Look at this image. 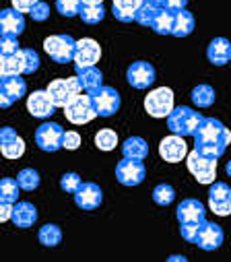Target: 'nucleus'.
I'll use <instances>...</instances> for the list:
<instances>
[{
    "label": "nucleus",
    "mask_w": 231,
    "mask_h": 262,
    "mask_svg": "<svg viewBox=\"0 0 231 262\" xmlns=\"http://www.w3.org/2000/svg\"><path fill=\"white\" fill-rule=\"evenodd\" d=\"M231 143L229 128L217 118H204L194 135V149L206 157H223Z\"/></svg>",
    "instance_id": "f257e3e1"
},
{
    "label": "nucleus",
    "mask_w": 231,
    "mask_h": 262,
    "mask_svg": "<svg viewBox=\"0 0 231 262\" xmlns=\"http://www.w3.org/2000/svg\"><path fill=\"white\" fill-rule=\"evenodd\" d=\"M204 116H200L196 110L188 107V105H178L173 107V112L167 116V126L173 135L180 137H194L198 126L202 124Z\"/></svg>",
    "instance_id": "f03ea898"
},
{
    "label": "nucleus",
    "mask_w": 231,
    "mask_h": 262,
    "mask_svg": "<svg viewBox=\"0 0 231 262\" xmlns=\"http://www.w3.org/2000/svg\"><path fill=\"white\" fill-rule=\"evenodd\" d=\"M39 69V56L35 50L25 48L13 56H5L0 62V73L5 75H33Z\"/></svg>",
    "instance_id": "7ed1b4c3"
},
{
    "label": "nucleus",
    "mask_w": 231,
    "mask_h": 262,
    "mask_svg": "<svg viewBox=\"0 0 231 262\" xmlns=\"http://www.w3.org/2000/svg\"><path fill=\"white\" fill-rule=\"evenodd\" d=\"M43 50L45 54L58 62V64H68L75 62V54H77V41L73 35L60 33V35H50L43 41Z\"/></svg>",
    "instance_id": "20e7f679"
},
{
    "label": "nucleus",
    "mask_w": 231,
    "mask_h": 262,
    "mask_svg": "<svg viewBox=\"0 0 231 262\" xmlns=\"http://www.w3.org/2000/svg\"><path fill=\"white\" fill-rule=\"evenodd\" d=\"M52 97V101L56 103V107H66L77 95H81L83 85L79 81V77H71V79H56L48 85L45 89Z\"/></svg>",
    "instance_id": "39448f33"
},
{
    "label": "nucleus",
    "mask_w": 231,
    "mask_h": 262,
    "mask_svg": "<svg viewBox=\"0 0 231 262\" xmlns=\"http://www.w3.org/2000/svg\"><path fill=\"white\" fill-rule=\"evenodd\" d=\"M186 165H188V171L196 178L198 184H213L215 178H217V159L206 157V155L198 153L196 149L192 153H188Z\"/></svg>",
    "instance_id": "423d86ee"
},
{
    "label": "nucleus",
    "mask_w": 231,
    "mask_h": 262,
    "mask_svg": "<svg viewBox=\"0 0 231 262\" xmlns=\"http://www.w3.org/2000/svg\"><path fill=\"white\" fill-rule=\"evenodd\" d=\"M64 128L56 122H43L37 130H35V145L41 151L54 153L58 149L64 147Z\"/></svg>",
    "instance_id": "0eeeda50"
},
{
    "label": "nucleus",
    "mask_w": 231,
    "mask_h": 262,
    "mask_svg": "<svg viewBox=\"0 0 231 262\" xmlns=\"http://www.w3.org/2000/svg\"><path fill=\"white\" fill-rule=\"evenodd\" d=\"M173 107V91L169 87H157L145 97V110L153 118H167Z\"/></svg>",
    "instance_id": "6e6552de"
},
{
    "label": "nucleus",
    "mask_w": 231,
    "mask_h": 262,
    "mask_svg": "<svg viewBox=\"0 0 231 262\" xmlns=\"http://www.w3.org/2000/svg\"><path fill=\"white\" fill-rule=\"evenodd\" d=\"M64 116L68 122L73 124H89L93 118H97V110H95V103H93V97L87 93V95H77L66 107H64Z\"/></svg>",
    "instance_id": "1a4fd4ad"
},
{
    "label": "nucleus",
    "mask_w": 231,
    "mask_h": 262,
    "mask_svg": "<svg viewBox=\"0 0 231 262\" xmlns=\"http://www.w3.org/2000/svg\"><path fill=\"white\" fill-rule=\"evenodd\" d=\"M25 93L27 83L21 75H5L0 81V105H3V110H9L17 99L25 97Z\"/></svg>",
    "instance_id": "9d476101"
},
{
    "label": "nucleus",
    "mask_w": 231,
    "mask_h": 262,
    "mask_svg": "<svg viewBox=\"0 0 231 262\" xmlns=\"http://www.w3.org/2000/svg\"><path fill=\"white\" fill-rule=\"evenodd\" d=\"M147 176V167L143 159H130L124 157L118 165H115V178L122 186H138Z\"/></svg>",
    "instance_id": "9b49d317"
},
{
    "label": "nucleus",
    "mask_w": 231,
    "mask_h": 262,
    "mask_svg": "<svg viewBox=\"0 0 231 262\" xmlns=\"http://www.w3.org/2000/svg\"><path fill=\"white\" fill-rule=\"evenodd\" d=\"M89 95L93 97L97 116H101V118H109L113 114H118V110L122 105L120 93L113 87H101V89H97L95 93H89Z\"/></svg>",
    "instance_id": "f8f14e48"
},
{
    "label": "nucleus",
    "mask_w": 231,
    "mask_h": 262,
    "mask_svg": "<svg viewBox=\"0 0 231 262\" xmlns=\"http://www.w3.org/2000/svg\"><path fill=\"white\" fill-rule=\"evenodd\" d=\"M209 209L219 215H231V188L225 182H213L209 188Z\"/></svg>",
    "instance_id": "ddd939ff"
},
{
    "label": "nucleus",
    "mask_w": 231,
    "mask_h": 262,
    "mask_svg": "<svg viewBox=\"0 0 231 262\" xmlns=\"http://www.w3.org/2000/svg\"><path fill=\"white\" fill-rule=\"evenodd\" d=\"M155 69H153V64L145 62V60H136L132 62L128 71H126V81L130 87L134 89H149L153 83H155Z\"/></svg>",
    "instance_id": "4468645a"
},
{
    "label": "nucleus",
    "mask_w": 231,
    "mask_h": 262,
    "mask_svg": "<svg viewBox=\"0 0 231 262\" xmlns=\"http://www.w3.org/2000/svg\"><path fill=\"white\" fill-rule=\"evenodd\" d=\"M159 155L167 163H180V161H184V157H188V145H186L184 137H180V135L165 137L159 143Z\"/></svg>",
    "instance_id": "2eb2a0df"
},
{
    "label": "nucleus",
    "mask_w": 231,
    "mask_h": 262,
    "mask_svg": "<svg viewBox=\"0 0 231 262\" xmlns=\"http://www.w3.org/2000/svg\"><path fill=\"white\" fill-rule=\"evenodd\" d=\"M223 239H225V233H223V227L213 223V221H204L198 229V235H196V246L204 252H213L217 248L223 246Z\"/></svg>",
    "instance_id": "dca6fc26"
},
{
    "label": "nucleus",
    "mask_w": 231,
    "mask_h": 262,
    "mask_svg": "<svg viewBox=\"0 0 231 262\" xmlns=\"http://www.w3.org/2000/svg\"><path fill=\"white\" fill-rule=\"evenodd\" d=\"M0 151L7 159H19L25 153V141L17 135V130L11 126H5L0 130Z\"/></svg>",
    "instance_id": "f3484780"
},
{
    "label": "nucleus",
    "mask_w": 231,
    "mask_h": 262,
    "mask_svg": "<svg viewBox=\"0 0 231 262\" xmlns=\"http://www.w3.org/2000/svg\"><path fill=\"white\" fill-rule=\"evenodd\" d=\"M27 110L33 118L37 120H48L54 116L56 112V103L52 101L50 93L48 91H33L29 97H27Z\"/></svg>",
    "instance_id": "a211bd4d"
},
{
    "label": "nucleus",
    "mask_w": 231,
    "mask_h": 262,
    "mask_svg": "<svg viewBox=\"0 0 231 262\" xmlns=\"http://www.w3.org/2000/svg\"><path fill=\"white\" fill-rule=\"evenodd\" d=\"M103 201V192L97 184L93 182H85L81 184V188L75 192V203L79 209L83 211H95Z\"/></svg>",
    "instance_id": "6ab92c4d"
},
{
    "label": "nucleus",
    "mask_w": 231,
    "mask_h": 262,
    "mask_svg": "<svg viewBox=\"0 0 231 262\" xmlns=\"http://www.w3.org/2000/svg\"><path fill=\"white\" fill-rule=\"evenodd\" d=\"M101 58V46L91 39H79L77 41V54H75V67H95Z\"/></svg>",
    "instance_id": "aec40b11"
},
{
    "label": "nucleus",
    "mask_w": 231,
    "mask_h": 262,
    "mask_svg": "<svg viewBox=\"0 0 231 262\" xmlns=\"http://www.w3.org/2000/svg\"><path fill=\"white\" fill-rule=\"evenodd\" d=\"M176 217H178L180 225L182 223H202V221H206V209H204V205L200 201L186 199V201H182L178 205Z\"/></svg>",
    "instance_id": "412c9836"
},
{
    "label": "nucleus",
    "mask_w": 231,
    "mask_h": 262,
    "mask_svg": "<svg viewBox=\"0 0 231 262\" xmlns=\"http://www.w3.org/2000/svg\"><path fill=\"white\" fill-rule=\"evenodd\" d=\"M25 31V17L17 9H3L0 13V33L19 37Z\"/></svg>",
    "instance_id": "4be33fe9"
},
{
    "label": "nucleus",
    "mask_w": 231,
    "mask_h": 262,
    "mask_svg": "<svg viewBox=\"0 0 231 262\" xmlns=\"http://www.w3.org/2000/svg\"><path fill=\"white\" fill-rule=\"evenodd\" d=\"M206 58L215 67H225L231 60V41L225 37H215L206 48Z\"/></svg>",
    "instance_id": "5701e85b"
},
{
    "label": "nucleus",
    "mask_w": 231,
    "mask_h": 262,
    "mask_svg": "<svg viewBox=\"0 0 231 262\" xmlns=\"http://www.w3.org/2000/svg\"><path fill=\"white\" fill-rule=\"evenodd\" d=\"M77 77L83 85V91L87 93H95L97 89L103 87V75L97 67H75Z\"/></svg>",
    "instance_id": "b1692460"
},
{
    "label": "nucleus",
    "mask_w": 231,
    "mask_h": 262,
    "mask_svg": "<svg viewBox=\"0 0 231 262\" xmlns=\"http://www.w3.org/2000/svg\"><path fill=\"white\" fill-rule=\"evenodd\" d=\"M19 229H29L37 221V209L31 203H17L13 209V219H11Z\"/></svg>",
    "instance_id": "393cba45"
},
{
    "label": "nucleus",
    "mask_w": 231,
    "mask_h": 262,
    "mask_svg": "<svg viewBox=\"0 0 231 262\" xmlns=\"http://www.w3.org/2000/svg\"><path fill=\"white\" fill-rule=\"evenodd\" d=\"M145 0H113L111 5V13L113 17L122 21V23H132L136 19V11L141 9V5Z\"/></svg>",
    "instance_id": "a878e982"
},
{
    "label": "nucleus",
    "mask_w": 231,
    "mask_h": 262,
    "mask_svg": "<svg viewBox=\"0 0 231 262\" xmlns=\"http://www.w3.org/2000/svg\"><path fill=\"white\" fill-rule=\"evenodd\" d=\"M194 25H196V21H194V15L190 11H186V9L176 11L173 13V33L171 35L186 37V35H190L194 31Z\"/></svg>",
    "instance_id": "bb28decb"
},
{
    "label": "nucleus",
    "mask_w": 231,
    "mask_h": 262,
    "mask_svg": "<svg viewBox=\"0 0 231 262\" xmlns=\"http://www.w3.org/2000/svg\"><path fill=\"white\" fill-rule=\"evenodd\" d=\"M163 11V7H159L157 3H153V0H145V3L141 5V9L136 11V23L143 25V27H153V23L157 21L159 13Z\"/></svg>",
    "instance_id": "cd10ccee"
},
{
    "label": "nucleus",
    "mask_w": 231,
    "mask_h": 262,
    "mask_svg": "<svg viewBox=\"0 0 231 262\" xmlns=\"http://www.w3.org/2000/svg\"><path fill=\"white\" fill-rule=\"evenodd\" d=\"M122 155L130 159H145L149 155V145L141 137H130L122 143Z\"/></svg>",
    "instance_id": "c85d7f7f"
},
{
    "label": "nucleus",
    "mask_w": 231,
    "mask_h": 262,
    "mask_svg": "<svg viewBox=\"0 0 231 262\" xmlns=\"http://www.w3.org/2000/svg\"><path fill=\"white\" fill-rule=\"evenodd\" d=\"M37 237H39V244H41V246H45V248H56L58 244L62 242V229L58 227L56 223H48V225H43V227L39 229Z\"/></svg>",
    "instance_id": "c756f323"
},
{
    "label": "nucleus",
    "mask_w": 231,
    "mask_h": 262,
    "mask_svg": "<svg viewBox=\"0 0 231 262\" xmlns=\"http://www.w3.org/2000/svg\"><path fill=\"white\" fill-rule=\"evenodd\" d=\"M19 180H13V178H3L0 182V203H11L15 205L19 201Z\"/></svg>",
    "instance_id": "7c9ffc66"
},
{
    "label": "nucleus",
    "mask_w": 231,
    "mask_h": 262,
    "mask_svg": "<svg viewBox=\"0 0 231 262\" xmlns=\"http://www.w3.org/2000/svg\"><path fill=\"white\" fill-rule=\"evenodd\" d=\"M192 103L194 105H198V107H211L213 103H215V89L211 87V85H198V87H194L192 89Z\"/></svg>",
    "instance_id": "2f4dec72"
},
{
    "label": "nucleus",
    "mask_w": 231,
    "mask_h": 262,
    "mask_svg": "<svg viewBox=\"0 0 231 262\" xmlns=\"http://www.w3.org/2000/svg\"><path fill=\"white\" fill-rule=\"evenodd\" d=\"M95 147L99 151H113L118 147V135H115L111 128H101L95 135Z\"/></svg>",
    "instance_id": "473e14b6"
},
{
    "label": "nucleus",
    "mask_w": 231,
    "mask_h": 262,
    "mask_svg": "<svg viewBox=\"0 0 231 262\" xmlns=\"http://www.w3.org/2000/svg\"><path fill=\"white\" fill-rule=\"evenodd\" d=\"M173 13H176V11L163 9L151 29H153L155 33H159V35H171V33H173Z\"/></svg>",
    "instance_id": "72a5a7b5"
},
{
    "label": "nucleus",
    "mask_w": 231,
    "mask_h": 262,
    "mask_svg": "<svg viewBox=\"0 0 231 262\" xmlns=\"http://www.w3.org/2000/svg\"><path fill=\"white\" fill-rule=\"evenodd\" d=\"M79 17H81L83 23H87V25H97V23L103 21L105 9H103V5H83Z\"/></svg>",
    "instance_id": "f704fd0d"
},
{
    "label": "nucleus",
    "mask_w": 231,
    "mask_h": 262,
    "mask_svg": "<svg viewBox=\"0 0 231 262\" xmlns=\"http://www.w3.org/2000/svg\"><path fill=\"white\" fill-rule=\"evenodd\" d=\"M153 201L159 207H169L173 201H176V190H173V186H169V184H159L153 190Z\"/></svg>",
    "instance_id": "c9c22d12"
},
{
    "label": "nucleus",
    "mask_w": 231,
    "mask_h": 262,
    "mask_svg": "<svg viewBox=\"0 0 231 262\" xmlns=\"http://www.w3.org/2000/svg\"><path fill=\"white\" fill-rule=\"evenodd\" d=\"M83 3L81 0H56V11L66 19H73L77 15H81Z\"/></svg>",
    "instance_id": "e433bc0d"
},
{
    "label": "nucleus",
    "mask_w": 231,
    "mask_h": 262,
    "mask_svg": "<svg viewBox=\"0 0 231 262\" xmlns=\"http://www.w3.org/2000/svg\"><path fill=\"white\" fill-rule=\"evenodd\" d=\"M17 180H19L21 190H25V192H33V190L39 186V173H37L35 169H31V167L21 169Z\"/></svg>",
    "instance_id": "4c0bfd02"
},
{
    "label": "nucleus",
    "mask_w": 231,
    "mask_h": 262,
    "mask_svg": "<svg viewBox=\"0 0 231 262\" xmlns=\"http://www.w3.org/2000/svg\"><path fill=\"white\" fill-rule=\"evenodd\" d=\"M81 176L79 173H75V171H68V173H64L62 176V180H60V188L64 190V192H68V194H75L79 188H81Z\"/></svg>",
    "instance_id": "58836bf2"
},
{
    "label": "nucleus",
    "mask_w": 231,
    "mask_h": 262,
    "mask_svg": "<svg viewBox=\"0 0 231 262\" xmlns=\"http://www.w3.org/2000/svg\"><path fill=\"white\" fill-rule=\"evenodd\" d=\"M21 52V46H19V39L15 35H3V39H0V54L5 56H13Z\"/></svg>",
    "instance_id": "ea45409f"
},
{
    "label": "nucleus",
    "mask_w": 231,
    "mask_h": 262,
    "mask_svg": "<svg viewBox=\"0 0 231 262\" xmlns=\"http://www.w3.org/2000/svg\"><path fill=\"white\" fill-rule=\"evenodd\" d=\"M202 223H204V221H202ZM202 223H182V225H180V235H182L186 242L194 244V242H196V235H198V229H200Z\"/></svg>",
    "instance_id": "a19ab883"
},
{
    "label": "nucleus",
    "mask_w": 231,
    "mask_h": 262,
    "mask_svg": "<svg viewBox=\"0 0 231 262\" xmlns=\"http://www.w3.org/2000/svg\"><path fill=\"white\" fill-rule=\"evenodd\" d=\"M31 19L33 21H37V23H41V21H48V17H50V5L48 3H41V0H39V3L31 9Z\"/></svg>",
    "instance_id": "79ce46f5"
},
{
    "label": "nucleus",
    "mask_w": 231,
    "mask_h": 262,
    "mask_svg": "<svg viewBox=\"0 0 231 262\" xmlns=\"http://www.w3.org/2000/svg\"><path fill=\"white\" fill-rule=\"evenodd\" d=\"M79 147H81V135L79 133H66L64 135V149L75 151Z\"/></svg>",
    "instance_id": "37998d69"
},
{
    "label": "nucleus",
    "mask_w": 231,
    "mask_h": 262,
    "mask_svg": "<svg viewBox=\"0 0 231 262\" xmlns=\"http://www.w3.org/2000/svg\"><path fill=\"white\" fill-rule=\"evenodd\" d=\"M39 3V0H13V9L21 11V13H31V9Z\"/></svg>",
    "instance_id": "c03bdc74"
},
{
    "label": "nucleus",
    "mask_w": 231,
    "mask_h": 262,
    "mask_svg": "<svg viewBox=\"0 0 231 262\" xmlns=\"http://www.w3.org/2000/svg\"><path fill=\"white\" fill-rule=\"evenodd\" d=\"M188 5V0H163V9L167 11H182L186 9Z\"/></svg>",
    "instance_id": "a18cd8bd"
},
{
    "label": "nucleus",
    "mask_w": 231,
    "mask_h": 262,
    "mask_svg": "<svg viewBox=\"0 0 231 262\" xmlns=\"http://www.w3.org/2000/svg\"><path fill=\"white\" fill-rule=\"evenodd\" d=\"M13 209H15V205H11V203H3V207H0V221H11L13 219Z\"/></svg>",
    "instance_id": "49530a36"
},
{
    "label": "nucleus",
    "mask_w": 231,
    "mask_h": 262,
    "mask_svg": "<svg viewBox=\"0 0 231 262\" xmlns=\"http://www.w3.org/2000/svg\"><path fill=\"white\" fill-rule=\"evenodd\" d=\"M83 5H103V0H81Z\"/></svg>",
    "instance_id": "de8ad7c7"
},
{
    "label": "nucleus",
    "mask_w": 231,
    "mask_h": 262,
    "mask_svg": "<svg viewBox=\"0 0 231 262\" xmlns=\"http://www.w3.org/2000/svg\"><path fill=\"white\" fill-rule=\"evenodd\" d=\"M225 173L231 178V159H229V161H227V165H225Z\"/></svg>",
    "instance_id": "09e8293b"
},
{
    "label": "nucleus",
    "mask_w": 231,
    "mask_h": 262,
    "mask_svg": "<svg viewBox=\"0 0 231 262\" xmlns=\"http://www.w3.org/2000/svg\"><path fill=\"white\" fill-rule=\"evenodd\" d=\"M153 3H157L159 7H163V0H153Z\"/></svg>",
    "instance_id": "8fccbe9b"
}]
</instances>
